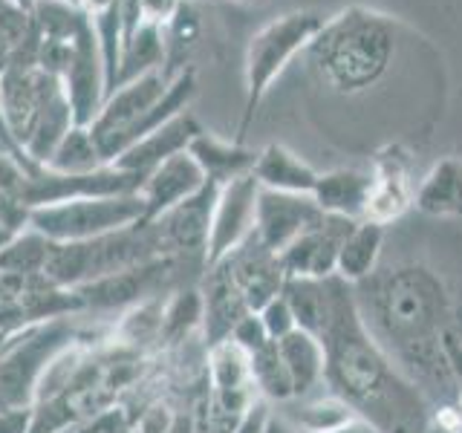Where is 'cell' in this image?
<instances>
[{
	"label": "cell",
	"mask_w": 462,
	"mask_h": 433,
	"mask_svg": "<svg viewBox=\"0 0 462 433\" xmlns=\"http://www.w3.org/2000/svg\"><path fill=\"white\" fill-rule=\"evenodd\" d=\"M202 327V292L197 286H180L165 298L162 307V336L159 344L177 346L191 338V332Z\"/></svg>",
	"instance_id": "obj_28"
},
{
	"label": "cell",
	"mask_w": 462,
	"mask_h": 433,
	"mask_svg": "<svg viewBox=\"0 0 462 433\" xmlns=\"http://www.w3.org/2000/svg\"><path fill=\"white\" fill-rule=\"evenodd\" d=\"M375 177L367 170L356 168H336L318 173L312 199L324 214H336L344 220H367L370 197H373Z\"/></svg>",
	"instance_id": "obj_18"
},
{
	"label": "cell",
	"mask_w": 462,
	"mask_h": 433,
	"mask_svg": "<svg viewBox=\"0 0 462 433\" xmlns=\"http://www.w3.org/2000/svg\"><path fill=\"white\" fill-rule=\"evenodd\" d=\"M61 87L69 101L72 122L79 127H90L107 98V76H105V61H101V50L93 32V23L79 32L72 41V50L67 58V67L61 72Z\"/></svg>",
	"instance_id": "obj_9"
},
{
	"label": "cell",
	"mask_w": 462,
	"mask_h": 433,
	"mask_svg": "<svg viewBox=\"0 0 462 433\" xmlns=\"http://www.w3.org/2000/svg\"><path fill=\"white\" fill-rule=\"evenodd\" d=\"M165 64V38H162V23L144 21L134 35L122 43L119 55V72H116V87L136 81L139 76H148L153 69H162Z\"/></svg>",
	"instance_id": "obj_25"
},
{
	"label": "cell",
	"mask_w": 462,
	"mask_h": 433,
	"mask_svg": "<svg viewBox=\"0 0 462 433\" xmlns=\"http://www.w3.org/2000/svg\"><path fill=\"white\" fill-rule=\"evenodd\" d=\"M459 433H462V425H459Z\"/></svg>",
	"instance_id": "obj_44"
},
{
	"label": "cell",
	"mask_w": 462,
	"mask_h": 433,
	"mask_svg": "<svg viewBox=\"0 0 462 433\" xmlns=\"http://www.w3.org/2000/svg\"><path fill=\"white\" fill-rule=\"evenodd\" d=\"M139 188H142V177L116 165H101L87 173H55V170L41 168L23 180L18 197L26 202V208L32 211V208L55 206V202H69V199L139 194Z\"/></svg>",
	"instance_id": "obj_8"
},
{
	"label": "cell",
	"mask_w": 462,
	"mask_h": 433,
	"mask_svg": "<svg viewBox=\"0 0 462 433\" xmlns=\"http://www.w3.org/2000/svg\"><path fill=\"white\" fill-rule=\"evenodd\" d=\"M0 226H6L12 231L29 228V208L18 194H9L0 188Z\"/></svg>",
	"instance_id": "obj_37"
},
{
	"label": "cell",
	"mask_w": 462,
	"mask_h": 433,
	"mask_svg": "<svg viewBox=\"0 0 462 433\" xmlns=\"http://www.w3.org/2000/svg\"><path fill=\"white\" fill-rule=\"evenodd\" d=\"M76 338L81 332L69 318L12 332L0 353V408H32L43 373Z\"/></svg>",
	"instance_id": "obj_6"
},
{
	"label": "cell",
	"mask_w": 462,
	"mask_h": 433,
	"mask_svg": "<svg viewBox=\"0 0 462 433\" xmlns=\"http://www.w3.org/2000/svg\"><path fill=\"white\" fill-rule=\"evenodd\" d=\"M214 266H220L235 281L245 307L252 312H260L272 298H278L286 283L278 254H272L254 235L240 243L235 252H228L223 260H217Z\"/></svg>",
	"instance_id": "obj_15"
},
{
	"label": "cell",
	"mask_w": 462,
	"mask_h": 433,
	"mask_svg": "<svg viewBox=\"0 0 462 433\" xmlns=\"http://www.w3.org/2000/svg\"><path fill=\"white\" fill-rule=\"evenodd\" d=\"M324 216L312 194H283L260 188L254 208V237L266 245L272 254H281L289 243L300 237Z\"/></svg>",
	"instance_id": "obj_14"
},
{
	"label": "cell",
	"mask_w": 462,
	"mask_h": 433,
	"mask_svg": "<svg viewBox=\"0 0 462 433\" xmlns=\"http://www.w3.org/2000/svg\"><path fill=\"white\" fill-rule=\"evenodd\" d=\"M87 14L81 6L61 4V0H38L32 6V29L41 41H61L72 43L87 26Z\"/></svg>",
	"instance_id": "obj_29"
},
{
	"label": "cell",
	"mask_w": 462,
	"mask_h": 433,
	"mask_svg": "<svg viewBox=\"0 0 462 433\" xmlns=\"http://www.w3.org/2000/svg\"><path fill=\"white\" fill-rule=\"evenodd\" d=\"M61 96H64L61 78L50 76L41 67H9L6 72H0V105H4L9 134L18 148L32 134V127L43 115V110Z\"/></svg>",
	"instance_id": "obj_10"
},
{
	"label": "cell",
	"mask_w": 462,
	"mask_h": 433,
	"mask_svg": "<svg viewBox=\"0 0 462 433\" xmlns=\"http://www.w3.org/2000/svg\"><path fill=\"white\" fill-rule=\"evenodd\" d=\"M327 324L321 329L324 384L332 396L379 433H425L430 401L404 379L393 361L370 336L358 312L356 289L341 278H327Z\"/></svg>",
	"instance_id": "obj_2"
},
{
	"label": "cell",
	"mask_w": 462,
	"mask_h": 433,
	"mask_svg": "<svg viewBox=\"0 0 462 433\" xmlns=\"http://www.w3.org/2000/svg\"><path fill=\"white\" fill-rule=\"evenodd\" d=\"M252 173L260 188L283 194H312L318 182V170L283 144H266L263 151H257Z\"/></svg>",
	"instance_id": "obj_21"
},
{
	"label": "cell",
	"mask_w": 462,
	"mask_h": 433,
	"mask_svg": "<svg viewBox=\"0 0 462 433\" xmlns=\"http://www.w3.org/2000/svg\"><path fill=\"white\" fill-rule=\"evenodd\" d=\"M382 245H384V223L358 220L338 249L336 278L346 281L350 286L365 283L370 274L379 269Z\"/></svg>",
	"instance_id": "obj_22"
},
{
	"label": "cell",
	"mask_w": 462,
	"mask_h": 433,
	"mask_svg": "<svg viewBox=\"0 0 462 433\" xmlns=\"http://www.w3.org/2000/svg\"><path fill=\"white\" fill-rule=\"evenodd\" d=\"M61 433H136V425L122 404H116V408L98 413L93 419H84L79 425L64 428Z\"/></svg>",
	"instance_id": "obj_34"
},
{
	"label": "cell",
	"mask_w": 462,
	"mask_h": 433,
	"mask_svg": "<svg viewBox=\"0 0 462 433\" xmlns=\"http://www.w3.org/2000/svg\"><path fill=\"white\" fill-rule=\"evenodd\" d=\"M142 4V14L144 21H153V23H168L171 14L177 12V6L182 0H139Z\"/></svg>",
	"instance_id": "obj_40"
},
{
	"label": "cell",
	"mask_w": 462,
	"mask_h": 433,
	"mask_svg": "<svg viewBox=\"0 0 462 433\" xmlns=\"http://www.w3.org/2000/svg\"><path fill=\"white\" fill-rule=\"evenodd\" d=\"M416 208L428 216H462V162L439 159L416 191Z\"/></svg>",
	"instance_id": "obj_23"
},
{
	"label": "cell",
	"mask_w": 462,
	"mask_h": 433,
	"mask_svg": "<svg viewBox=\"0 0 462 433\" xmlns=\"http://www.w3.org/2000/svg\"><path fill=\"white\" fill-rule=\"evenodd\" d=\"M260 185L254 173L240 177L235 182L223 185L217 191L211 228H208V249H206V269L223 260L228 252H235L240 243L254 235V208H257Z\"/></svg>",
	"instance_id": "obj_12"
},
{
	"label": "cell",
	"mask_w": 462,
	"mask_h": 433,
	"mask_svg": "<svg viewBox=\"0 0 462 433\" xmlns=\"http://www.w3.org/2000/svg\"><path fill=\"white\" fill-rule=\"evenodd\" d=\"M202 35V21H199V12L191 0H182L177 6V12L171 14V21L162 23V38H165V64L162 72L165 78L173 81L180 76L182 69H188V58L197 50Z\"/></svg>",
	"instance_id": "obj_26"
},
{
	"label": "cell",
	"mask_w": 462,
	"mask_h": 433,
	"mask_svg": "<svg viewBox=\"0 0 462 433\" xmlns=\"http://www.w3.org/2000/svg\"><path fill=\"white\" fill-rule=\"evenodd\" d=\"M217 191H220V188L208 182L191 199L180 202V206H173L162 216L151 220L162 257H191L206 263L208 228H211V211H214Z\"/></svg>",
	"instance_id": "obj_11"
},
{
	"label": "cell",
	"mask_w": 462,
	"mask_h": 433,
	"mask_svg": "<svg viewBox=\"0 0 462 433\" xmlns=\"http://www.w3.org/2000/svg\"><path fill=\"white\" fill-rule=\"evenodd\" d=\"M199 292H202V329H206V344L214 346V344L228 341L231 329L237 327L240 318L252 312L245 307L240 289L220 266H208L206 289H199Z\"/></svg>",
	"instance_id": "obj_19"
},
{
	"label": "cell",
	"mask_w": 462,
	"mask_h": 433,
	"mask_svg": "<svg viewBox=\"0 0 462 433\" xmlns=\"http://www.w3.org/2000/svg\"><path fill=\"white\" fill-rule=\"evenodd\" d=\"M281 358L289 370V379H292L295 399L310 396L312 390L324 382V346L315 336L303 329L289 332L286 338L278 341Z\"/></svg>",
	"instance_id": "obj_24"
},
{
	"label": "cell",
	"mask_w": 462,
	"mask_h": 433,
	"mask_svg": "<svg viewBox=\"0 0 462 433\" xmlns=\"http://www.w3.org/2000/svg\"><path fill=\"white\" fill-rule=\"evenodd\" d=\"M101 165H107V162L101 159V151L90 134V127L72 124L69 134L61 139V144H58L55 153L50 156V162L43 168L55 173H87Z\"/></svg>",
	"instance_id": "obj_31"
},
{
	"label": "cell",
	"mask_w": 462,
	"mask_h": 433,
	"mask_svg": "<svg viewBox=\"0 0 462 433\" xmlns=\"http://www.w3.org/2000/svg\"><path fill=\"white\" fill-rule=\"evenodd\" d=\"M32 430V408H0V433Z\"/></svg>",
	"instance_id": "obj_38"
},
{
	"label": "cell",
	"mask_w": 462,
	"mask_h": 433,
	"mask_svg": "<svg viewBox=\"0 0 462 433\" xmlns=\"http://www.w3.org/2000/svg\"><path fill=\"white\" fill-rule=\"evenodd\" d=\"M38 4V0H35ZM61 4H72V6H81V0H61Z\"/></svg>",
	"instance_id": "obj_43"
},
{
	"label": "cell",
	"mask_w": 462,
	"mask_h": 433,
	"mask_svg": "<svg viewBox=\"0 0 462 433\" xmlns=\"http://www.w3.org/2000/svg\"><path fill=\"white\" fill-rule=\"evenodd\" d=\"M188 153H191V159L199 165L206 182L217 188L235 182L240 177H249L257 162L254 151L243 148L240 142H226L220 136L208 134V130H202V134L194 136V142L188 144Z\"/></svg>",
	"instance_id": "obj_20"
},
{
	"label": "cell",
	"mask_w": 462,
	"mask_h": 433,
	"mask_svg": "<svg viewBox=\"0 0 462 433\" xmlns=\"http://www.w3.org/2000/svg\"><path fill=\"white\" fill-rule=\"evenodd\" d=\"M358 220H344L336 214H324L312 228L295 237L286 249L278 254V263L286 278H307V281H324L336 274L338 249L344 237Z\"/></svg>",
	"instance_id": "obj_13"
},
{
	"label": "cell",
	"mask_w": 462,
	"mask_h": 433,
	"mask_svg": "<svg viewBox=\"0 0 462 433\" xmlns=\"http://www.w3.org/2000/svg\"><path fill=\"white\" fill-rule=\"evenodd\" d=\"M281 295L286 298L289 309L295 315L298 329L310 332V336H321L327 324L329 295H327V278L324 281H307V278H286Z\"/></svg>",
	"instance_id": "obj_27"
},
{
	"label": "cell",
	"mask_w": 462,
	"mask_h": 433,
	"mask_svg": "<svg viewBox=\"0 0 462 433\" xmlns=\"http://www.w3.org/2000/svg\"><path fill=\"white\" fill-rule=\"evenodd\" d=\"M324 18L315 12H286L252 35L245 50V107L240 122V136L254 122L260 101L266 98L274 78L286 69L292 58L307 50L312 38L321 32Z\"/></svg>",
	"instance_id": "obj_5"
},
{
	"label": "cell",
	"mask_w": 462,
	"mask_h": 433,
	"mask_svg": "<svg viewBox=\"0 0 462 433\" xmlns=\"http://www.w3.org/2000/svg\"><path fill=\"white\" fill-rule=\"evenodd\" d=\"M353 289L370 336L430 408L459 404L442 344L454 307L439 274L422 263H399L375 269Z\"/></svg>",
	"instance_id": "obj_1"
},
{
	"label": "cell",
	"mask_w": 462,
	"mask_h": 433,
	"mask_svg": "<svg viewBox=\"0 0 462 433\" xmlns=\"http://www.w3.org/2000/svg\"><path fill=\"white\" fill-rule=\"evenodd\" d=\"M136 223H144V206L139 194L69 199L29 211V228H35L50 243H84Z\"/></svg>",
	"instance_id": "obj_7"
},
{
	"label": "cell",
	"mask_w": 462,
	"mask_h": 433,
	"mask_svg": "<svg viewBox=\"0 0 462 433\" xmlns=\"http://www.w3.org/2000/svg\"><path fill=\"white\" fill-rule=\"evenodd\" d=\"M52 252V243L38 235L35 228H23L21 235L0 252V272L21 274V278H32V274H43L47 260Z\"/></svg>",
	"instance_id": "obj_32"
},
{
	"label": "cell",
	"mask_w": 462,
	"mask_h": 433,
	"mask_svg": "<svg viewBox=\"0 0 462 433\" xmlns=\"http://www.w3.org/2000/svg\"><path fill=\"white\" fill-rule=\"evenodd\" d=\"M228 341H235L245 355H252V353L260 350V346H266L272 338H269V332H266L263 321H260V315H257V312H249V315H243V318H240L235 329H231Z\"/></svg>",
	"instance_id": "obj_36"
},
{
	"label": "cell",
	"mask_w": 462,
	"mask_h": 433,
	"mask_svg": "<svg viewBox=\"0 0 462 433\" xmlns=\"http://www.w3.org/2000/svg\"><path fill=\"white\" fill-rule=\"evenodd\" d=\"M249 370H252V382L257 396L274 399V401H289L295 399L292 379H289V370L281 358L278 341H269L266 346H260L257 353L249 355Z\"/></svg>",
	"instance_id": "obj_30"
},
{
	"label": "cell",
	"mask_w": 462,
	"mask_h": 433,
	"mask_svg": "<svg viewBox=\"0 0 462 433\" xmlns=\"http://www.w3.org/2000/svg\"><path fill=\"white\" fill-rule=\"evenodd\" d=\"M329 433H379V430H375L370 422H365V419H361V416H353L350 422H344L341 428L329 430Z\"/></svg>",
	"instance_id": "obj_41"
},
{
	"label": "cell",
	"mask_w": 462,
	"mask_h": 433,
	"mask_svg": "<svg viewBox=\"0 0 462 433\" xmlns=\"http://www.w3.org/2000/svg\"><path fill=\"white\" fill-rule=\"evenodd\" d=\"M257 315H260V321H263V327H266V332H269V338H272V341H281V338L289 336V332H295V329H298L295 315H292V309H289V303H286L283 295L272 298Z\"/></svg>",
	"instance_id": "obj_35"
},
{
	"label": "cell",
	"mask_w": 462,
	"mask_h": 433,
	"mask_svg": "<svg viewBox=\"0 0 462 433\" xmlns=\"http://www.w3.org/2000/svg\"><path fill=\"white\" fill-rule=\"evenodd\" d=\"M14 235H21V231H12V228H6V226H0V252H4L6 245L14 240Z\"/></svg>",
	"instance_id": "obj_42"
},
{
	"label": "cell",
	"mask_w": 462,
	"mask_h": 433,
	"mask_svg": "<svg viewBox=\"0 0 462 433\" xmlns=\"http://www.w3.org/2000/svg\"><path fill=\"white\" fill-rule=\"evenodd\" d=\"M307 50L329 87L353 96L379 84L393 64L396 23L382 12L350 6L324 21Z\"/></svg>",
	"instance_id": "obj_3"
},
{
	"label": "cell",
	"mask_w": 462,
	"mask_h": 433,
	"mask_svg": "<svg viewBox=\"0 0 462 433\" xmlns=\"http://www.w3.org/2000/svg\"><path fill=\"white\" fill-rule=\"evenodd\" d=\"M356 413L350 410V404L341 401L338 396H321V399H312L307 404H300V410L295 413L298 425L310 433H329L341 428L344 422H350Z\"/></svg>",
	"instance_id": "obj_33"
},
{
	"label": "cell",
	"mask_w": 462,
	"mask_h": 433,
	"mask_svg": "<svg viewBox=\"0 0 462 433\" xmlns=\"http://www.w3.org/2000/svg\"><path fill=\"white\" fill-rule=\"evenodd\" d=\"M206 177H202L199 165L191 159V153H177L165 159L162 165H156L148 177L142 180L139 197L144 206V223L156 220L165 211H171L180 202L191 199L194 194H199L206 188Z\"/></svg>",
	"instance_id": "obj_16"
},
{
	"label": "cell",
	"mask_w": 462,
	"mask_h": 433,
	"mask_svg": "<svg viewBox=\"0 0 462 433\" xmlns=\"http://www.w3.org/2000/svg\"><path fill=\"white\" fill-rule=\"evenodd\" d=\"M202 130H206V127L197 122V115H191L185 110V113L177 115V119H171L168 124H162L159 130H153V134L139 139L136 144H130V148L110 165L130 170V173H136V177L144 180L156 165H162L165 159L185 153L188 144H191L194 136L202 134Z\"/></svg>",
	"instance_id": "obj_17"
},
{
	"label": "cell",
	"mask_w": 462,
	"mask_h": 433,
	"mask_svg": "<svg viewBox=\"0 0 462 433\" xmlns=\"http://www.w3.org/2000/svg\"><path fill=\"white\" fill-rule=\"evenodd\" d=\"M162 257L151 223H136L113 235L84 240V243H52L43 274L64 289H79L93 281L110 278L116 272L134 269Z\"/></svg>",
	"instance_id": "obj_4"
},
{
	"label": "cell",
	"mask_w": 462,
	"mask_h": 433,
	"mask_svg": "<svg viewBox=\"0 0 462 433\" xmlns=\"http://www.w3.org/2000/svg\"><path fill=\"white\" fill-rule=\"evenodd\" d=\"M269 408H266V401H254L249 410H245L240 416V422L235 425V430L231 433H263L266 430V422H269Z\"/></svg>",
	"instance_id": "obj_39"
}]
</instances>
